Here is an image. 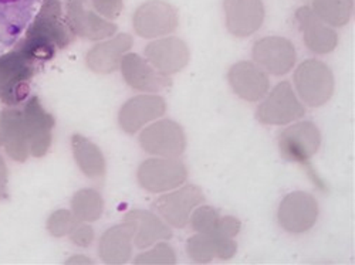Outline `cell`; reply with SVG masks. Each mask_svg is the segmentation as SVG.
<instances>
[{
  "label": "cell",
  "mask_w": 355,
  "mask_h": 265,
  "mask_svg": "<svg viewBox=\"0 0 355 265\" xmlns=\"http://www.w3.org/2000/svg\"><path fill=\"white\" fill-rule=\"evenodd\" d=\"M306 113L304 107L295 97L290 82L277 84L269 97L266 98L256 111L257 121L264 125H287L300 120Z\"/></svg>",
  "instance_id": "5"
},
{
  "label": "cell",
  "mask_w": 355,
  "mask_h": 265,
  "mask_svg": "<svg viewBox=\"0 0 355 265\" xmlns=\"http://www.w3.org/2000/svg\"><path fill=\"white\" fill-rule=\"evenodd\" d=\"M135 265H173L176 264V254L166 243L157 244L148 253H142L134 259Z\"/></svg>",
  "instance_id": "31"
},
{
  "label": "cell",
  "mask_w": 355,
  "mask_h": 265,
  "mask_svg": "<svg viewBox=\"0 0 355 265\" xmlns=\"http://www.w3.org/2000/svg\"><path fill=\"white\" fill-rule=\"evenodd\" d=\"M295 19L299 21L303 33L304 44L314 54H329L338 44V35L334 28L325 24L309 6H302L295 10Z\"/></svg>",
  "instance_id": "21"
},
{
  "label": "cell",
  "mask_w": 355,
  "mask_h": 265,
  "mask_svg": "<svg viewBox=\"0 0 355 265\" xmlns=\"http://www.w3.org/2000/svg\"><path fill=\"white\" fill-rule=\"evenodd\" d=\"M134 40L128 33L98 43L87 53V66L98 74H111L121 66L123 57L131 50Z\"/></svg>",
  "instance_id": "22"
},
{
  "label": "cell",
  "mask_w": 355,
  "mask_h": 265,
  "mask_svg": "<svg viewBox=\"0 0 355 265\" xmlns=\"http://www.w3.org/2000/svg\"><path fill=\"white\" fill-rule=\"evenodd\" d=\"M21 111L31 155L35 158H43L47 155L51 146L53 128L55 125L54 116L43 108L39 97L27 100Z\"/></svg>",
  "instance_id": "12"
},
{
  "label": "cell",
  "mask_w": 355,
  "mask_h": 265,
  "mask_svg": "<svg viewBox=\"0 0 355 265\" xmlns=\"http://www.w3.org/2000/svg\"><path fill=\"white\" fill-rule=\"evenodd\" d=\"M180 17L176 9L164 0H150L142 3L134 13L132 26L139 37L155 39L176 30Z\"/></svg>",
  "instance_id": "7"
},
{
  "label": "cell",
  "mask_w": 355,
  "mask_h": 265,
  "mask_svg": "<svg viewBox=\"0 0 355 265\" xmlns=\"http://www.w3.org/2000/svg\"><path fill=\"white\" fill-rule=\"evenodd\" d=\"M0 148L16 162H26L31 155L21 109L9 107L0 111Z\"/></svg>",
  "instance_id": "16"
},
{
  "label": "cell",
  "mask_w": 355,
  "mask_h": 265,
  "mask_svg": "<svg viewBox=\"0 0 355 265\" xmlns=\"http://www.w3.org/2000/svg\"><path fill=\"white\" fill-rule=\"evenodd\" d=\"M139 145L146 154L158 158H180L187 148V136L180 124L162 120L141 132Z\"/></svg>",
  "instance_id": "6"
},
{
  "label": "cell",
  "mask_w": 355,
  "mask_h": 265,
  "mask_svg": "<svg viewBox=\"0 0 355 265\" xmlns=\"http://www.w3.org/2000/svg\"><path fill=\"white\" fill-rule=\"evenodd\" d=\"M66 17L76 36L98 42L112 37L118 27L90 8V0H66Z\"/></svg>",
  "instance_id": "8"
},
{
  "label": "cell",
  "mask_w": 355,
  "mask_h": 265,
  "mask_svg": "<svg viewBox=\"0 0 355 265\" xmlns=\"http://www.w3.org/2000/svg\"><path fill=\"white\" fill-rule=\"evenodd\" d=\"M187 250L191 259L199 264H209L218 255L215 239L200 232L188 240Z\"/></svg>",
  "instance_id": "28"
},
{
  "label": "cell",
  "mask_w": 355,
  "mask_h": 265,
  "mask_svg": "<svg viewBox=\"0 0 355 265\" xmlns=\"http://www.w3.org/2000/svg\"><path fill=\"white\" fill-rule=\"evenodd\" d=\"M294 84L303 102L311 108L327 104L334 94V74L331 68L315 58L303 62L294 73Z\"/></svg>",
  "instance_id": "3"
},
{
  "label": "cell",
  "mask_w": 355,
  "mask_h": 265,
  "mask_svg": "<svg viewBox=\"0 0 355 265\" xmlns=\"http://www.w3.org/2000/svg\"><path fill=\"white\" fill-rule=\"evenodd\" d=\"M343 2L354 12V5H355V2H354V0H343Z\"/></svg>",
  "instance_id": "36"
},
{
  "label": "cell",
  "mask_w": 355,
  "mask_h": 265,
  "mask_svg": "<svg viewBox=\"0 0 355 265\" xmlns=\"http://www.w3.org/2000/svg\"><path fill=\"white\" fill-rule=\"evenodd\" d=\"M83 221H80L73 212L69 210H57L47 220V230L53 237H66L70 235L73 230Z\"/></svg>",
  "instance_id": "30"
},
{
  "label": "cell",
  "mask_w": 355,
  "mask_h": 265,
  "mask_svg": "<svg viewBox=\"0 0 355 265\" xmlns=\"http://www.w3.org/2000/svg\"><path fill=\"white\" fill-rule=\"evenodd\" d=\"M74 37L60 0H43L35 20L27 27L26 36L16 43L15 48L43 63L51 60L58 50L70 46Z\"/></svg>",
  "instance_id": "1"
},
{
  "label": "cell",
  "mask_w": 355,
  "mask_h": 265,
  "mask_svg": "<svg viewBox=\"0 0 355 265\" xmlns=\"http://www.w3.org/2000/svg\"><path fill=\"white\" fill-rule=\"evenodd\" d=\"M134 231V224L130 220L108 228L100 239V258L111 265L127 264L132 255Z\"/></svg>",
  "instance_id": "23"
},
{
  "label": "cell",
  "mask_w": 355,
  "mask_h": 265,
  "mask_svg": "<svg viewBox=\"0 0 355 265\" xmlns=\"http://www.w3.org/2000/svg\"><path fill=\"white\" fill-rule=\"evenodd\" d=\"M94 10L107 20H115L123 12V0H92Z\"/></svg>",
  "instance_id": "32"
},
{
  "label": "cell",
  "mask_w": 355,
  "mask_h": 265,
  "mask_svg": "<svg viewBox=\"0 0 355 265\" xmlns=\"http://www.w3.org/2000/svg\"><path fill=\"white\" fill-rule=\"evenodd\" d=\"M205 203V196L198 186L188 185L173 193L157 199L153 209L165 220L168 226L184 228L188 226L192 212Z\"/></svg>",
  "instance_id": "11"
},
{
  "label": "cell",
  "mask_w": 355,
  "mask_h": 265,
  "mask_svg": "<svg viewBox=\"0 0 355 265\" xmlns=\"http://www.w3.org/2000/svg\"><path fill=\"white\" fill-rule=\"evenodd\" d=\"M120 68L125 82L137 91L158 93L172 85L168 75L157 71L146 62V58L135 53H130L123 57Z\"/></svg>",
  "instance_id": "20"
},
{
  "label": "cell",
  "mask_w": 355,
  "mask_h": 265,
  "mask_svg": "<svg viewBox=\"0 0 355 265\" xmlns=\"http://www.w3.org/2000/svg\"><path fill=\"white\" fill-rule=\"evenodd\" d=\"M66 264H93V261L87 257H73L67 259Z\"/></svg>",
  "instance_id": "35"
},
{
  "label": "cell",
  "mask_w": 355,
  "mask_h": 265,
  "mask_svg": "<svg viewBox=\"0 0 355 265\" xmlns=\"http://www.w3.org/2000/svg\"><path fill=\"white\" fill-rule=\"evenodd\" d=\"M145 58L157 71L169 77L187 67L189 63V48L180 37H165L145 47Z\"/></svg>",
  "instance_id": "15"
},
{
  "label": "cell",
  "mask_w": 355,
  "mask_h": 265,
  "mask_svg": "<svg viewBox=\"0 0 355 265\" xmlns=\"http://www.w3.org/2000/svg\"><path fill=\"white\" fill-rule=\"evenodd\" d=\"M71 212L83 223L97 221L104 212V200L97 190H78L71 199Z\"/></svg>",
  "instance_id": "26"
},
{
  "label": "cell",
  "mask_w": 355,
  "mask_h": 265,
  "mask_svg": "<svg viewBox=\"0 0 355 265\" xmlns=\"http://www.w3.org/2000/svg\"><path fill=\"white\" fill-rule=\"evenodd\" d=\"M9 172H8V166L0 155V200H5L9 197Z\"/></svg>",
  "instance_id": "34"
},
{
  "label": "cell",
  "mask_w": 355,
  "mask_h": 265,
  "mask_svg": "<svg viewBox=\"0 0 355 265\" xmlns=\"http://www.w3.org/2000/svg\"><path fill=\"white\" fill-rule=\"evenodd\" d=\"M124 220L132 221L135 230L134 244L139 250H145L161 240H169L172 237V231L168 224L151 212L132 210L125 214Z\"/></svg>",
  "instance_id": "24"
},
{
  "label": "cell",
  "mask_w": 355,
  "mask_h": 265,
  "mask_svg": "<svg viewBox=\"0 0 355 265\" xmlns=\"http://www.w3.org/2000/svg\"><path fill=\"white\" fill-rule=\"evenodd\" d=\"M227 80L234 94L249 102L260 101L270 88L269 75L252 62H241L232 66Z\"/></svg>",
  "instance_id": "19"
},
{
  "label": "cell",
  "mask_w": 355,
  "mask_h": 265,
  "mask_svg": "<svg viewBox=\"0 0 355 265\" xmlns=\"http://www.w3.org/2000/svg\"><path fill=\"white\" fill-rule=\"evenodd\" d=\"M321 145V134L311 121L297 122L286 128L279 138L282 156L288 162L307 163Z\"/></svg>",
  "instance_id": "10"
},
{
  "label": "cell",
  "mask_w": 355,
  "mask_h": 265,
  "mask_svg": "<svg viewBox=\"0 0 355 265\" xmlns=\"http://www.w3.org/2000/svg\"><path fill=\"white\" fill-rule=\"evenodd\" d=\"M166 112V102L159 95H138L127 101L118 115V122L124 132L137 134Z\"/></svg>",
  "instance_id": "17"
},
{
  "label": "cell",
  "mask_w": 355,
  "mask_h": 265,
  "mask_svg": "<svg viewBox=\"0 0 355 265\" xmlns=\"http://www.w3.org/2000/svg\"><path fill=\"white\" fill-rule=\"evenodd\" d=\"M40 0H0V55L15 47Z\"/></svg>",
  "instance_id": "9"
},
{
  "label": "cell",
  "mask_w": 355,
  "mask_h": 265,
  "mask_svg": "<svg viewBox=\"0 0 355 265\" xmlns=\"http://www.w3.org/2000/svg\"><path fill=\"white\" fill-rule=\"evenodd\" d=\"M70 237H71V241L76 246L87 248V247H90L93 244V241H94V230L92 228V226L80 223L73 230V232L70 234Z\"/></svg>",
  "instance_id": "33"
},
{
  "label": "cell",
  "mask_w": 355,
  "mask_h": 265,
  "mask_svg": "<svg viewBox=\"0 0 355 265\" xmlns=\"http://www.w3.org/2000/svg\"><path fill=\"white\" fill-rule=\"evenodd\" d=\"M254 62L273 75L287 74L295 64V48L284 37L269 36L260 39L253 46Z\"/></svg>",
  "instance_id": "14"
},
{
  "label": "cell",
  "mask_w": 355,
  "mask_h": 265,
  "mask_svg": "<svg viewBox=\"0 0 355 265\" xmlns=\"http://www.w3.org/2000/svg\"><path fill=\"white\" fill-rule=\"evenodd\" d=\"M189 223L192 228L200 234L216 235L220 224V216L211 205H198L193 214H191Z\"/></svg>",
  "instance_id": "29"
},
{
  "label": "cell",
  "mask_w": 355,
  "mask_h": 265,
  "mask_svg": "<svg viewBox=\"0 0 355 265\" xmlns=\"http://www.w3.org/2000/svg\"><path fill=\"white\" fill-rule=\"evenodd\" d=\"M42 63L13 48L0 55V101L9 107L24 102L31 93V81Z\"/></svg>",
  "instance_id": "2"
},
{
  "label": "cell",
  "mask_w": 355,
  "mask_h": 265,
  "mask_svg": "<svg viewBox=\"0 0 355 265\" xmlns=\"http://www.w3.org/2000/svg\"><path fill=\"white\" fill-rule=\"evenodd\" d=\"M71 146L74 159L87 178H103L105 173V159L98 146L90 139L77 134L71 138Z\"/></svg>",
  "instance_id": "25"
},
{
  "label": "cell",
  "mask_w": 355,
  "mask_h": 265,
  "mask_svg": "<svg viewBox=\"0 0 355 265\" xmlns=\"http://www.w3.org/2000/svg\"><path fill=\"white\" fill-rule=\"evenodd\" d=\"M137 179L146 192L164 193L180 188L188 179V167L176 158L146 159L138 167Z\"/></svg>",
  "instance_id": "4"
},
{
  "label": "cell",
  "mask_w": 355,
  "mask_h": 265,
  "mask_svg": "<svg viewBox=\"0 0 355 265\" xmlns=\"http://www.w3.org/2000/svg\"><path fill=\"white\" fill-rule=\"evenodd\" d=\"M317 219L318 204L309 193L293 192L280 203L279 223L288 232H306L314 227Z\"/></svg>",
  "instance_id": "13"
},
{
  "label": "cell",
  "mask_w": 355,
  "mask_h": 265,
  "mask_svg": "<svg viewBox=\"0 0 355 265\" xmlns=\"http://www.w3.org/2000/svg\"><path fill=\"white\" fill-rule=\"evenodd\" d=\"M223 6L226 27L234 37L254 35L264 21L261 0H225Z\"/></svg>",
  "instance_id": "18"
},
{
  "label": "cell",
  "mask_w": 355,
  "mask_h": 265,
  "mask_svg": "<svg viewBox=\"0 0 355 265\" xmlns=\"http://www.w3.org/2000/svg\"><path fill=\"white\" fill-rule=\"evenodd\" d=\"M313 12L331 27H343L349 23L352 10L343 0H313Z\"/></svg>",
  "instance_id": "27"
}]
</instances>
